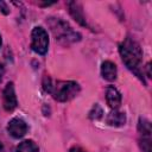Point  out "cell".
Returning a JSON list of instances; mask_svg holds the SVG:
<instances>
[{"instance_id": "6da1fadb", "label": "cell", "mask_w": 152, "mask_h": 152, "mask_svg": "<svg viewBox=\"0 0 152 152\" xmlns=\"http://www.w3.org/2000/svg\"><path fill=\"white\" fill-rule=\"evenodd\" d=\"M119 52H120L122 62L126 64V66L145 83V80L142 77L144 72H142V68H141L142 52H141L139 44L137 42L132 40L131 38H126L119 45Z\"/></svg>"}, {"instance_id": "9c48e42d", "label": "cell", "mask_w": 152, "mask_h": 152, "mask_svg": "<svg viewBox=\"0 0 152 152\" xmlns=\"http://www.w3.org/2000/svg\"><path fill=\"white\" fill-rule=\"evenodd\" d=\"M116 74H118V70H116V65L110 62V61H104L101 65V75L104 80L112 82L116 78Z\"/></svg>"}, {"instance_id": "30bf717a", "label": "cell", "mask_w": 152, "mask_h": 152, "mask_svg": "<svg viewBox=\"0 0 152 152\" xmlns=\"http://www.w3.org/2000/svg\"><path fill=\"white\" fill-rule=\"evenodd\" d=\"M68 7H69V12H70V14L75 18V20H76L77 23H80L81 25L87 26V21H86V19H84V15H83L81 5H80L78 2L70 1V2H68Z\"/></svg>"}, {"instance_id": "8fae6325", "label": "cell", "mask_w": 152, "mask_h": 152, "mask_svg": "<svg viewBox=\"0 0 152 152\" xmlns=\"http://www.w3.org/2000/svg\"><path fill=\"white\" fill-rule=\"evenodd\" d=\"M125 122H126V115L124 112H119V110L114 109L107 116V124L110 126L119 127V126L125 125Z\"/></svg>"}, {"instance_id": "277c9868", "label": "cell", "mask_w": 152, "mask_h": 152, "mask_svg": "<svg viewBox=\"0 0 152 152\" xmlns=\"http://www.w3.org/2000/svg\"><path fill=\"white\" fill-rule=\"evenodd\" d=\"M31 49L38 53V55H45L48 52V48H49V36L48 32L40 27L37 26L32 30L31 32Z\"/></svg>"}, {"instance_id": "8992f818", "label": "cell", "mask_w": 152, "mask_h": 152, "mask_svg": "<svg viewBox=\"0 0 152 152\" xmlns=\"http://www.w3.org/2000/svg\"><path fill=\"white\" fill-rule=\"evenodd\" d=\"M2 103H4V108L7 110V112H11L13 110L17 104H18V101H17V96H15V91H14V86L12 82H8L4 89V93H2Z\"/></svg>"}, {"instance_id": "ba28073f", "label": "cell", "mask_w": 152, "mask_h": 152, "mask_svg": "<svg viewBox=\"0 0 152 152\" xmlns=\"http://www.w3.org/2000/svg\"><path fill=\"white\" fill-rule=\"evenodd\" d=\"M106 101H107V104L112 109H116L120 106L121 94L119 93V90L115 87H113V86L107 87V89H106Z\"/></svg>"}, {"instance_id": "7a4b0ae2", "label": "cell", "mask_w": 152, "mask_h": 152, "mask_svg": "<svg viewBox=\"0 0 152 152\" xmlns=\"http://www.w3.org/2000/svg\"><path fill=\"white\" fill-rule=\"evenodd\" d=\"M43 87L45 91L50 93L52 97L59 102H66L74 99L80 93V86L75 81H56L52 82L50 77L45 76Z\"/></svg>"}, {"instance_id": "2e32d148", "label": "cell", "mask_w": 152, "mask_h": 152, "mask_svg": "<svg viewBox=\"0 0 152 152\" xmlns=\"http://www.w3.org/2000/svg\"><path fill=\"white\" fill-rule=\"evenodd\" d=\"M0 45H1V36H0Z\"/></svg>"}, {"instance_id": "4fadbf2b", "label": "cell", "mask_w": 152, "mask_h": 152, "mask_svg": "<svg viewBox=\"0 0 152 152\" xmlns=\"http://www.w3.org/2000/svg\"><path fill=\"white\" fill-rule=\"evenodd\" d=\"M0 8H1V11H2V13H4V14H8V13H10V8L7 7L6 2L0 1Z\"/></svg>"}, {"instance_id": "9a60e30c", "label": "cell", "mask_w": 152, "mask_h": 152, "mask_svg": "<svg viewBox=\"0 0 152 152\" xmlns=\"http://www.w3.org/2000/svg\"><path fill=\"white\" fill-rule=\"evenodd\" d=\"M0 152H5V148H4V145L1 144V141H0Z\"/></svg>"}, {"instance_id": "5b68a950", "label": "cell", "mask_w": 152, "mask_h": 152, "mask_svg": "<svg viewBox=\"0 0 152 152\" xmlns=\"http://www.w3.org/2000/svg\"><path fill=\"white\" fill-rule=\"evenodd\" d=\"M142 152H151V125L145 118L139 119L138 125Z\"/></svg>"}, {"instance_id": "7c38bea8", "label": "cell", "mask_w": 152, "mask_h": 152, "mask_svg": "<svg viewBox=\"0 0 152 152\" xmlns=\"http://www.w3.org/2000/svg\"><path fill=\"white\" fill-rule=\"evenodd\" d=\"M15 152H39V148L33 140H24L17 146Z\"/></svg>"}, {"instance_id": "5bb4252c", "label": "cell", "mask_w": 152, "mask_h": 152, "mask_svg": "<svg viewBox=\"0 0 152 152\" xmlns=\"http://www.w3.org/2000/svg\"><path fill=\"white\" fill-rule=\"evenodd\" d=\"M69 152H86L82 147H80V146H72L70 150H69Z\"/></svg>"}, {"instance_id": "3957f363", "label": "cell", "mask_w": 152, "mask_h": 152, "mask_svg": "<svg viewBox=\"0 0 152 152\" xmlns=\"http://www.w3.org/2000/svg\"><path fill=\"white\" fill-rule=\"evenodd\" d=\"M51 30L56 36V39H59L61 42H64V43L76 42V40H80L81 38V36L76 31H74L68 23L61 19H55L51 21Z\"/></svg>"}, {"instance_id": "52a82bcc", "label": "cell", "mask_w": 152, "mask_h": 152, "mask_svg": "<svg viewBox=\"0 0 152 152\" xmlns=\"http://www.w3.org/2000/svg\"><path fill=\"white\" fill-rule=\"evenodd\" d=\"M7 131H8L10 135H12L15 139H19V138H23L26 134V132H27V125H26V122L23 119L14 118V119H12L8 122Z\"/></svg>"}]
</instances>
